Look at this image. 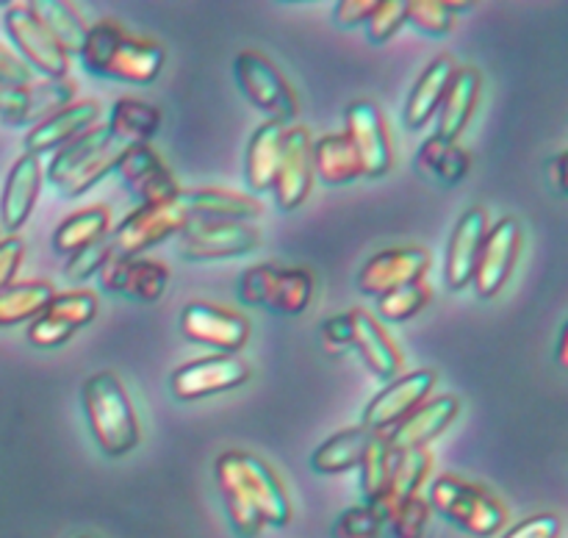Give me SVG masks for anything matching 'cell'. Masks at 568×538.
Wrapping results in <instances>:
<instances>
[{"label":"cell","instance_id":"5b68a950","mask_svg":"<svg viewBox=\"0 0 568 538\" xmlns=\"http://www.w3.org/2000/svg\"><path fill=\"white\" fill-rule=\"evenodd\" d=\"M233 72H236V83L244 98L255 109L266 111L270 120L286 125L300 114L297 92L270 55H264L261 50H242L233 61Z\"/></svg>","mask_w":568,"mask_h":538},{"label":"cell","instance_id":"52a82bcc","mask_svg":"<svg viewBox=\"0 0 568 538\" xmlns=\"http://www.w3.org/2000/svg\"><path fill=\"white\" fill-rule=\"evenodd\" d=\"M189 225V214L178 200L161 205H139L109 233L114 258H136L170 236H181Z\"/></svg>","mask_w":568,"mask_h":538},{"label":"cell","instance_id":"277c9868","mask_svg":"<svg viewBox=\"0 0 568 538\" xmlns=\"http://www.w3.org/2000/svg\"><path fill=\"white\" fill-rule=\"evenodd\" d=\"M430 508L477 538L494 536L508 525V510L488 488L455 475L436 477L430 488Z\"/></svg>","mask_w":568,"mask_h":538},{"label":"cell","instance_id":"e0dca14e","mask_svg":"<svg viewBox=\"0 0 568 538\" xmlns=\"http://www.w3.org/2000/svg\"><path fill=\"white\" fill-rule=\"evenodd\" d=\"M427 270H430V253L425 247L408 244V247L383 250L372 255L358 272V288L369 297H383L399 286L425 281Z\"/></svg>","mask_w":568,"mask_h":538},{"label":"cell","instance_id":"7402d4cb","mask_svg":"<svg viewBox=\"0 0 568 538\" xmlns=\"http://www.w3.org/2000/svg\"><path fill=\"white\" fill-rule=\"evenodd\" d=\"M460 414V403L453 394L427 399L425 405L414 410L408 419L399 422L392 433H386V441L392 449H425L433 438L442 436L455 416Z\"/></svg>","mask_w":568,"mask_h":538},{"label":"cell","instance_id":"f546056e","mask_svg":"<svg viewBox=\"0 0 568 538\" xmlns=\"http://www.w3.org/2000/svg\"><path fill=\"white\" fill-rule=\"evenodd\" d=\"M311 164H314V175H320L327 186H344L364 177L358 153L344 133H327L316 139L311 144Z\"/></svg>","mask_w":568,"mask_h":538},{"label":"cell","instance_id":"83f0119b","mask_svg":"<svg viewBox=\"0 0 568 538\" xmlns=\"http://www.w3.org/2000/svg\"><path fill=\"white\" fill-rule=\"evenodd\" d=\"M283 133H286L283 122L266 120L253 133V139H250L247 159H244V177H247V186L253 192V197L255 194L272 192L277 164H281Z\"/></svg>","mask_w":568,"mask_h":538},{"label":"cell","instance_id":"681fc988","mask_svg":"<svg viewBox=\"0 0 568 538\" xmlns=\"http://www.w3.org/2000/svg\"><path fill=\"white\" fill-rule=\"evenodd\" d=\"M37 81L39 78L33 75L31 67L0 44V83H6V87H31Z\"/></svg>","mask_w":568,"mask_h":538},{"label":"cell","instance_id":"9c48e42d","mask_svg":"<svg viewBox=\"0 0 568 538\" xmlns=\"http://www.w3.org/2000/svg\"><path fill=\"white\" fill-rule=\"evenodd\" d=\"M222 455H225L227 466L236 475L244 497L253 503V508L264 519V525L286 527L292 521V503H288V494L283 488L281 477L275 475V469L264 458L253 453H242V449H231V453Z\"/></svg>","mask_w":568,"mask_h":538},{"label":"cell","instance_id":"e575fe53","mask_svg":"<svg viewBox=\"0 0 568 538\" xmlns=\"http://www.w3.org/2000/svg\"><path fill=\"white\" fill-rule=\"evenodd\" d=\"M214 475H216V483H220V491H222V499H225V510L227 516H231L233 530H236L242 538H258L266 525L258 516V510L253 508V503L244 497L242 486H239L236 475H233V469L227 466L225 455H220V460H216Z\"/></svg>","mask_w":568,"mask_h":538},{"label":"cell","instance_id":"44dd1931","mask_svg":"<svg viewBox=\"0 0 568 538\" xmlns=\"http://www.w3.org/2000/svg\"><path fill=\"white\" fill-rule=\"evenodd\" d=\"M433 469V453L430 449H392V458H388V477L386 488H383L381 497L372 503V508L377 510V516L386 525L388 514L397 508L403 499L416 497L422 488V483L427 480Z\"/></svg>","mask_w":568,"mask_h":538},{"label":"cell","instance_id":"484cf974","mask_svg":"<svg viewBox=\"0 0 568 538\" xmlns=\"http://www.w3.org/2000/svg\"><path fill=\"white\" fill-rule=\"evenodd\" d=\"M455 70H458V61L453 55L442 53L425 67V72L419 75V81L414 83L408 94V103H405V125L410 131H419L427 122L436 116V111L442 109V100L447 94L449 81H453Z\"/></svg>","mask_w":568,"mask_h":538},{"label":"cell","instance_id":"f35d334b","mask_svg":"<svg viewBox=\"0 0 568 538\" xmlns=\"http://www.w3.org/2000/svg\"><path fill=\"white\" fill-rule=\"evenodd\" d=\"M433 288L425 281L408 283L377 297V314L386 322H408L430 305Z\"/></svg>","mask_w":568,"mask_h":538},{"label":"cell","instance_id":"ee69618b","mask_svg":"<svg viewBox=\"0 0 568 538\" xmlns=\"http://www.w3.org/2000/svg\"><path fill=\"white\" fill-rule=\"evenodd\" d=\"M111 258H114V253H111L109 238H100V242L89 244V247L70 255V261L64 264V277L72 283L89 281L92 275H100Z\"/></svg>","mask_w":568,"mask_h":538},{"label":"cell","instance_id":"c3c4849f","mask_svg":"<svg viewBox=\"0 0 568 538\" xmlns=\"http://www.w3.org/2000/svg\"><path fill=\"white\" fill-rule=\"evenodd\" d=\"M503 538H560V519L555 514H536L510 527Z\"/></svg>","mask_w":568,"mask_h":538},{"label":"cell","instance_id":"8992f818","mask_svg":"<svg viewBox=\"0 0 568 538\" xmlns=\"http://www.w3.org/2000/svg\"><path fill=\"white\" fill-rule=\"evenodd\" d=\"M3 26L14 48L20 50V59L33 70V75H42L44 81H59L67 78L70 70V55L53 39L42 17L37 14L33 3H9L3 14Z\"/></svg>","mask_w":568,"mask_h":538},{"label":"cell","instance_id":"f1b7e54d","mask_svg":"<svg viewBox=\"0 0 568 538\" xmlns=\"http://www.w3.org/2000/svg\"><path fill=\"white\" fill-rule=\"evenodd\" d=\"M161 111L155 105L144 103L139 98H120L111 105L105 131L122 148H136V144H150V139L159 133Z\"/></svg>","mask_w":568,"mask_h":538},{"label":"cell","instance_id":"cb8c5ba5","mask_svg":"<svg viewBox=\"0 0 568 538\" xmlns=\"http://www.w3.org/2000/svg\"><path fill=\"white\" fill-rule=\"evenodd\" d=\"M178 203L192 220H233V222H250L253 216H261L264 205L253 194L233 192V189L220 186H200L186 189L178 194Z\"/></svg>","mask_w":568,"mask_h":538},{"label":"cell","instance_id":"836d02e7","mask_svg":"<svg viewBox=\"0 0 568 538\" xmlns=\"http://www.w3.org/2000/svg\"><path fill=\"white\" fill-rule=\"evenodd\" d=\"M419 170L425 175L438 177L442 183L453 186V183H460L469 175L471 155L458 142H449V139H442L438 133H433L419 148Z\"/></svg>","mask_w":568,"mask_h":538},{"label":"cell","instance_id":"ba28073f","mask_svg":"<svg viewBox=\"0 0 568 538\" xmlns=\"http://www.w3.org/2000/svg\"><path fill=\"white\" fill-rule=\"evenodd\" d=\"M261 244L264 233L253 222L192 220L183 227L178 250L189 261H222L253 253Z\"/></svg>","mask_w":568,"mask_h":538},{"label":"cell","instance_id":"d6986e66","mask_svg":"<svg viewBox=\"0 0 568 538\" xmlns=\"http://www.w3.org/2000/svg\"><path fill=\"white\" fill-rule=\"evenodd\" d=\"M100 103L92 98H81L67 103L64 109H59L55 114H50L48 120L37 122V125L28 131L26 136V150L31 155L53 153L61 150L64 144H70L72 139L81 136L83 131H89L92 125H98L100 120Z\"/></svg>","mask_w":568,"mask_h":538},{"label":"cell","instance_id":"db71d44e","mask_svg":"<svg viewBox=\"0 0 568 538\" xmlns=\"http://www.w3.org/2000/svg\"><path fill=\"white\" fill-rule=\"evenodd\" d=\"M547 172H549V181H552L555 192L566 194V153H558L555 159H549Z\"/></svg>","mask_w":568,"mask_h":538},{"label":"cell","instance_id":"ffe728a7","mask_svg":"<svg viewBox=\"0 0 568 538\" xmlns=\"http://www.w3.org/2000/svg\"><path fill=\"white\" fill-rule=\"evenodd\" d=\"M42 161L39 155H20V159L11 164L9 177H6L3 197H0V225L14 236L22 225L28 222V216L37 209L39 192H42Z\"/></svg>","mask_w":568,"mask_h":538},{"label":"cell","instance_id":"f907efd6","mask_svg":"<svg viewBox=\"0 0 568 538\" xmlns=\"http://www.w3.org/2000/svg\"><path fill=\"white\" fill-rule=\"evenodd\" d=\"M22 255H26V247L17 236L0 238V292L9 288L14 283L17 272L22 266Z\"/></svg>","mask_w":568,"mask_h":538},{"label":"cell","instance_id":"8fae6325","mask_svg":"<svg viewBox=\"0 0 568 538\" xmlns=\"http://www.w3.org/2000/svg\"><path fill=\"white\" fill-rule=\"evenodd\" d=\"M181 333L225 355H239L250 338V319L236 308L216 303H189L181 314Z\"/></svg>","mask_w":568,"mask_h":538},{"label":"cell","instance_id":"1f68e13d","mask_svg":"<svg viewBox=\"0 0 568 538\" xmlns=\"http://www.w3.org/2000/svg\"><path fill=\"white\" fill-rule=\"evenodd\" d=\"M372 436H375V433L366 430L364 425L338 430L336 436H331L320 449H316L314 458H311V466H314L320 475H342V471L355 469V466H361V458H364Z\"/></svg>","mask_w":568,"mask_h":538},{"label":"cell","instance_id":"f5cc1de1","mask_svg":"<svg viewBox=\"0 0 568 538\" xmlns=\"http://www.w3.org/2000/svg\"><path fill=\"white\" fill-rule=\"evenodd\" d=\"M353 314H336L322 325V338L327 347H353Z\"/></svg>","mask_w":568,"mask_h":538},{"label":"cell","instance_id":"4316f807","mask_svg":"<svg viewBox=\"0 0 568 538\" xmlns=\"http://www.w3.org/2000/svg\"><path fill=\"white\" fill-rule=\"evenodd\" d=\"M480 89V70H475V67H458L455 70L447 94L442 100V109H438V136L449 139V142H458V136L466 131L471 114H475Z\"/></svg>","mask_w":568,"mask_h":538},{"label":"cell","instance_id":"d4e9b609","mask_svg":"<svg viewBox=\"0 0 568 538\" xmlns=\"http://www.w3.org/2000/svg\"><path fill=\"white\" fill-rule=\"evenodd\" d=\"M349 314H353V327H355L353 347L358 349L364 364L369 366L377 377H383V380L397 377L399 372H403L405 358L403 353H399L397 344H394V338L386 333V327L381 325V319L364 308H355L349 311Z\"/></svg>","mask_w":568,"mask_h":538},{"label":"cell","instance_id":"b9f144b4","mask_svg":"<svg viewBox=\"0 0 568 538\" xmlns=\"http://www.w3.org/2000/svg\"><path fill=\"white\" fill-rule=\"evenodd\" d=\"M427 519H430V503L425 497H408L388 514L386 525H392V532L397 538H422L425 536Z\"/></svg>","mask_w":568,"mask_h":538},{"label":"cell","instance_id":"603a6c76","mask_svg":"<svg viewBox=\"0 0 568 538\" xmlns=\"http://www.w3.org/2000/svg\"><path fill=\"white\" fill-rule=\"evenodd\" d=\"M488 233V214L483 209H469L455 225L453 238L447 244V261H444V281L453 292H460L471 283L477 253Z\"/></svg>","mask_w":568,"mask_h":538},{"label":"cell","instance_id":"ac0fdd59","mask_svg":"<svg viewBox=\"0 0 568 538\" xmlns=\"http://www.w3.org/2000/svg\"><path fill=\"white\" fill-rule=\"evenodd\" d=\"M170 266L155 258H111L100 272V281L109 292L139 303H155L170 286Z\"/></svg>","mask_w":568,"mask_h":538},{"label":"cell","instance_id":"ab89813d","mask_svg":"<svg viewBox=\"0 0 568 538\" xmlns=\"http://www.w3.org/2000/svg\"><path fill=\"white\" fill-rule=\"evenodd\" d=\"M42 314L53 316V319L67 322L72 331H81L89 322L98 316V294L87 292V288H72V292H55L53 300Z\"/></svg>","mask_w":568,"mask_h":538},{"label":"cell","instance_id":"7dc6e473","mask_svg":"<svg viewBox=\"0 0 568 538\" xmlns=\"http://www.w3.org/2000/svg\"><path fill=\"white\" fill-rule=\"evenodd\" d=\"M75 333L78 331H72L67 322L53 319V316H48V314H39L37 319L31 322V327H28V342L37 344V347H42V349H53V347H61V344L70 342Z\"/></svg>","mask_w":568,"mask_h":538},{"label":"cell","instance_id":"60d3db41","mask_svg":"<svg viewBox=\"0 0 568 538\" xmlns=\"http://www.w3.org/2000/svg\"><path fill=\"white\" fill-rule=\"evenodd\" d=\"M388 458H392V447H388L386 436L375 433L366 447L364 458H361V494H364L366 505L375 503L377 497L386 488V477H388Z\"/></svg>","mask_w":568,"mask_h":538},{"label":"cell","instance_id":"2e32d148","mask_svg":"<svg viewBox=\"0 0 568 538\" xmlns=\"http://www.w3.org/2000/svg\"><path fill=\"white\" fill-rule=\"evenodd\" d=\"M311 131L305 125H286L281 148V164H277L275 183V203L283 211H294L308 200L311 186H314V164H311Z\"/></svg>","mask_w":568,"mask_h":538},{"label":"cell","instance_id":"7a4b0ae2","mask_svg":"<svg viewBox=\"0 0 568 538\" xmlns=\"http://www.w3.org/2000/svg\"><path fill=\"white\" fill-rule=\"evenodd\" d=\"M81 399L89 430L109 458H120L142 441V425H139L131 394L114 372H94L83 383Z\"/></svg>","mask_w":568,"mask_h":538},{"label":"cell","instance_id":"8d00e7d4","mask_svg":"<svg viewBox=\"0 0 568 538\" xmlns=\"http://www.w3.org/2000/svg\"><path fill=\"white\" fill-rule=\"evenodd\" d=\"M33 9L42 17V22L53 33L55 42L67 50V55L81 53L83 39H87V26H83L75 6L67 3V0H39V3H33Z\"/></svg>","mask_w":568,"mask_h":538},{"label":"cell","instance_id":"f6af8a7d","mask_svg":"<svg viewBox=\"0 0 568 538\" xmlns=\"http://www.w3.org/2000/svg\"><path fill=\"white\" fill-rule=\"evenodd\" d=\"M383 530V519L372 505H355L347 508L333 525L336 538H377Z\"/></svg>","mask_w":568,"mask_h":538},{"label":"cell","instance_id":"d6a6232c","mask_svg":"<svg viewBox=\"0 0 568 538\" xmlns=\"http://www.w3.org/2000/svg\"><path fill=\"white\" fill-rule=\"evenodd\" d=\"M53 294L55 286L50 281L11 283L9 288L0 292V327L33 322L44 308H48Z\"/></svg>","mask_w":568,"mask_h":538},{"label":"cell","instance_id":"d590c367","mask_svg":"<svg viewBox=\"0 0 568 538\" xmlns=\"http://www.w3.org/2000/svg\"><path fill=\"white\" fill-rule=\"evenodd\" d=\"M314 272L305 266H288V270H277L275 286L270 294V308L277 314L297 316L303 314L314 297Z\"/></svg>","mask_w":568,"mask_h":538},{"label":"cell","instance_id":"74e56055","mask_svg":"<svg viewBox=\"0 0 568 538\" xmlns=\"http://www.w3.org/2000/svg\"><path fill=\"white\" fill-rule=\"evenodd\" d=\"M466 9L471 6L453 0H408V22L427 37H444L453 31L458 14Z\"/></svg>","mask_w":568,"mask_h":538},{"label":"cell","instance_id":"4dcf8cb0","mask_svg":"<svg viewBox=\"0 0 568 538\" xmlns=\"http://www.w3.org/2000/svg\"><path fill=\"white\" fill-rule=\"evenodd\" d=\"M111 233V209L109 205H89L67 216L53 231V250L61 255H72L89 244L109 238Z\"/></svg>","mask_w":568,"mask_h":538},{"label":"cell","instance_id":"9a60e30c","mask_svg":"<svg viewBox=\"0 0 568 538\" xmlns=\"http://www.w3.org/2000/svg\"><path fill=\"white\" fill-rule=\"evenodd\" d=\"M521 250V225L514 216H503L494 227H488L483 247L477 253L475 272H471V283L480 297H494L503 292L508 283L510 272H514L516 258Z\"/></svg>","mask_w":568,"mask_h":538},{"label":"cell","instance_id":"7bdbcfd3","mask_svg":"<svg viewBox=\"0 0 568 538\" xmlns=\"http://www.w3.org/2000/svg\"><path fill=\"white\" fill-rule=\"evenodd\" d=\"M403 26H408V0H377V9L366 20V31L375 44L397 37Z\"/></svg>","mask_w":568,"mask_h":538},{"label":"cell","instance_id":"5bb4252c","mask_svg":"<svg viewBox=\"0 0 568 538\" xmlns=\"http://www.w3.org/2000/svg\"><path fill=\"white\" fill-rule=\"evenodd\" d=\"M114 172L120 175L122 186L139 200V205L172 203L181 194V186H178L172 170L150 144L125 148Z\"/></svg>","mask_w":568,"mask_h":538},{"label":"cell","instance_id":"7c38bea8","mask_svg":"<svg viewBox=\"0 0 568 538\" xmlns=\"http://www.w3.org/2000/svg\"><path fill=\"white\" fill-rule=\"evenodd\" d=\"M353 150L358 153L361 170L369 177L386 175L394 166V142L386 116L372 100H355L347 109V131Z\"/></svg>","mask_w":568,"mask_h":538},{"label":"cell","instance_id":"6da1fadb","mask_svg":"<svg viewBox=\"0 0 568 538\" xmlns=\"http://www.w3.org/2000/svg\"><path fill=\"white\" fill-rule=\"evenodd\" d=\"M81 61L92 75L148 87L164 70V44L125 31L116 20H100L87 28Z\"/></svg>","mask_w":568,"mask_h":538},{"label":"cell","instance_id":"4fadbf2b","mask_svg":"<svg viewBox=\"0 0 568 538\" xmlns=\"http://www.w3.org/2000/svg\"><path fill=\"white\" fill-rule=\"evenodd\" d=\"M250 377V366L239 355L214 353L178 366L170 377V388L178 399H203L239 388Z\"/></svg>","mask_w":568,"mask_h":538},{"label":"cell","instance_id":"11a10c76","mask_svg":"<svg viewBox=\"0 0 568 538\" xmlns=\"http://www.w3.org/2000/svg\"><path fill=\"white\" fill-rule=\"evenodd\" d=\"M558 361H560V366H568V358H566V327L564 331H560V342H558Z\"/></svg>","mask_w":568,"mask_h":538},{"label":"cell","instance_id":"30bf717a","mask_svg":"<svg viewBox=\"0 0 568 538\" xmlns=\"http://www.w3.org/2000/svg\"><path fill=\"white\" fill-rule=\"evenodd\" d=\"M438 375L433 369H416L408 375H399L366 405L364 427L372 433H392L403 419H408L419 405L427 403L430 392L436 388Z\"/></svg>","mask_w":568,"mask_h":538},{"label":"cell","instance_id":"bcb514c9","mask_svg":"<svg viewBox=\"0 0 568 538\" xmlns=\"http://www.w3.org/2000/svg\"><path fill=\"white\" fill-rule=\"evenodd\" d=\"M277 277V266L272 264H258L250 266L247 272L239 281V300L244 305H266L270 303L272 286H275Z\"/></svg>","mask_w":568,"mask_h":538},{"label":"cell","instance_id":"816d5d0a","mask_svg":"<svg viewBox=\"0 0 568 538\" xmlns=\"http://www.w3.org/2000/svg\"><path fill=\"white\" fill-rule=\"evenodd\" d=\"M375 9H377V0H338L333 14H336V22L342 28H355V26H364Z\"/></svg>","mask_w":568,"mask_h":538},{"label":"cell","instance_id":"3957f363","mask_svg":"<svg viewBox=\"0 0 568 538\" xmlns=\"http://www.w3.org/2000/svg\"><path fill=\"white\" fill-rule=\"evenodd\" d=\"M125 148L109 136L105 125H92L81 136L72 139L48 164V181L59 189L64 197H78L89 189L98 186L105 175L116 170Z\"/></svg>","mask_w":568,"mask_h":538}]
</instances>
